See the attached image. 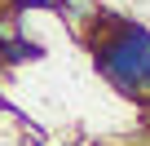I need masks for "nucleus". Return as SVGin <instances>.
I'll return each instance as SVG.
<instances>
[{"instance_id": "nucleus-2", "label": "nucleus", "mask_w": 150, "mask_h": 146, "mask_svg": "<svg viewBox=\"0 0 150 146\" xmlns=\"http://www.w3.org/2000/svg\"><path fill=\"white\" fill-rule=\"evenodd\" d=\"M44 49L31 40V36H18V40H9V44H0V71H9V66H18V62H31V58H40Z\"/></svg>"}, {"instance_id": "nucleus-1", "label": "nucleus", "mask_w": 150, "mask_h": 146, "mask_svg": "<svg viewBox=\"0 0 150 146\" xmlns=\"http://www.w3.org/2000/svg\"><path fill=\"white\" fill-rule=\"evenodd\" d=\"M88 49H93V66L97 75L128 102L150 106V27L119 18L110 9H97L93 27L84 31Z\"/></svg>"}, {"instance_id": "nucleus-4", "label": "nucleus", "mask_w": 150, "mask_h": 146, "mask_svg": "<svg viewBox=\"0 0 150 146\" xmlns=\"http://www.w3.org/2000/svg\"><path fill=\"white\" fill-rule=\"evenodd\" d=\"M9 102H5V71H0V111H5Z\"/></svg>"}, {"instance_id": "nucleus-3", "label": "nucleus", "mask_w": 150, "mask_h": 146, "mask_svg": "<svg viewBox=\"0 0 150 146\" xmlns=\"http://www.w3.org/2000/svg\"><path fill=\"white\" fill-rule=\"evenodd\" d=\"M18 128H22V146H49V133H44L40 124H31V120L18 115Z\"/></svg>"}]
</instances>
